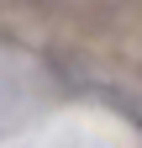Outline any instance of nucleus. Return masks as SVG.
Here are the masks:
<instances>
[]
</instances>
